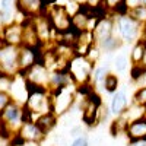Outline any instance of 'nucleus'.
Masks as SVG:
<instances>
[{
    "mask_svg": "<svg viewBox=\"0 0 146 146\" xmlns=\"http://www.w3.org/2000/svg\"><path fill=\"white\" fill-rule=\"evenodd\" d=\"M28 86V85H27ZM25 110L28 111L31 120H35L41 114L51 111V96L50 91L44 88L28 86V96L25 101Z\"/></svg>",
    "mask_w": 146,
    "mask_h": 146,
    "instance_id": "1",
    "label": "nucleus"
},
{
    "mask_svg": "<svg viewBox=\"0 0 146 146\" xmlns=\"http://www.w3.org/2000/svg\"><path fill=\"white\" fill-rule=\"evenodd\" d=\"M95 64H92L85 56H73L67 63V72L73 76L78 86L89 85V78Z\"/></svg>",
    "mask_w": 146,
    "mask_h": 146,
    "instance_id": "2",
    "label": "nucleus"
},
{
    "mask_svg": "<svg viewBox=\"0 0 146 146\" xmlns=\"http://www.w3.org/2000/svg\"><path fill=\"white\" fill-rule=\"evenodd\" d=\"M44 12H45L48 21H50L51 28H53L56 35L63 34V32H66L72 28V16L69 15V12L66 10L64 6L54 3V5H50V6H45Z\"/></svg>",
    "mask_w": 146,
    "mask_h": 146,
    "instance_id": "3",
    "label": "nucleus"
},
{
    "mask_svg": "<svg viewBox=\"0 0 146 146\" xmlns=\"http://www.w3.org/2000/svg\"><path fill=\"white\" fill-rule=\"evenodd\" d=\"M142 27L143 25H140L137 21H135L129 13L121 15L117 19V28H118L120 38L123 42H127V44H133L137 41V38L140 36Z\"/></svg>",
    "mask_w": 146,
    "mask_h": 146,
    "instance_id": "4",
    "label": "nucleus"
},
{
    "mask_svg": "<svg viewBox=\"0 0 146 146\" xmlns=\"http://www.w3.org/2000/svg\"><path fill=\"white\" fill-rule=\"evenodd\" d=\"M15 139H18L19 142H23V143L41 145L47 139V135L41 130V127L36 124L34 120H27L25 123L21 126V129L18 130Z\"/></svg>",
    "mask_w": 146,
    "mask_h": 146,
    "instance_id": "5",
    "label": "nucleus"
},
{
    "mask_svg": "<svg viewBox=\"0 0 146 146\" xmlns=\"http://www.w3.org/2000/svg\"><path fill=\"white\" fill-rule=\"evenodd\" d=\"M23 80L27 82L28 86H36L48 89V79H50V70H48L41 62L34 64L31 69H28L25 73L21 75Z\"/></svg>",
    "mask_w": 146,
    "mask_h": 146,
    "instance_id": "6",
    "label": "nucleus"
},
{
    "mask_svg": "<svg viewBox=\"0 0 146 146\" xmlns=\"http://www.w3.org/2000/svg\"><path fill=\"white\" fill-rule=\"evenodd\" d=\"M18 48L19 47L5 45L2 50H0V72H5L7 75H12V76L19 75Z\"/></svg>",
    "mask_w": 146,
    "mask_h": 146,
    "instance_id": "7",
    "label": "nucleus"
},
{
    "mask_svg": "<svg viewBox=\"0 0 146 146\" xmlns=\"http://www.w3.org/2000/svg\"><path fill=\"white\" fill-rule=\"evenodd\" d=\"M41 62V48H34L21 45L18 48V67L19 75L25 73L28 69H31L34 64Z\"/></svg>",
    "mask_w": 146,
    "mask_h": 146,
    "instance_id": "8",
    "label": "nucleus"
},
{
    "mask_svg": "<svg viewBox=\"0 0 146 146\" xmlns=\"http://www.w3.org/2000/svg\"><path fill=\"white\" fill-rule=\"evenodd\" d=\"M78 88V85L73 79V76L64 70H51L50 72V79H48V91H56L60 88Z\"/></svg>",
    "mask_w": 146,
    "mask_h": 146,
    "instance_id": "9",
    "label": "nucleus"
},
{
    "mask_svg": "<svg viewBox=\"0 0 146 146\" xmlns=\"http://www.w3.org/2000/svg\"><path fill=\"white\" fill-rule=\"evenodd\" d=\"M92 34H94V38H95V44H100L105 38L111 36L114 34V21H113V18H110L108 15L100 18L98 21H96L94 29H92Z\"/></svg>",
    "mask_w": 146,
    "mask_h": 146,
    "instance_id": "10",
    "label": "nucleus"
},
{
    "mask_svg": "<svg viewBox=\"0 0 146 146\" xmlns=\"http://www.w3.org/2000/svg\"><path fill=\"white\" fill-rule=\"evenodd\" d=\"M22 32H23V25L19 22H13L10 25L5 27L0 34H2L5 44L6 45H13V47H21L22 45Z\"/></svg>",
    "mask_w": 146,
    "mask_h": 146,
    "instance_id": "11",
    "label": "nucleus"
},
{
    "mask_svg": "<svg viewBox=\"0 0 146 146\" xmlns=\"http://www.w3.org/2000/svg\"><path fill=\"white\" fill-rule=\"evenodd\" d=\"M16 10L23 13L27 18H32L44 13L45 6L42 0H16Z\"/></svg>",
    "mask_w": 146,
    "mask_h": 146,
    "instance_id": "12",
    "label": "nucleus"
},
{
    "mask_svg": "<svg viewBox=\"0 0 146 146\" xmlns=\"http://www.w3.org/2000/svg\"><path fill=\"white\" fill-rule=\"evenodd\" d=\"M127 107H129V98H127L126 91L118 89L117 92H114L111 96V101H110V105H108L111 115L114 117L121 115L127 110Z\"/></svg>",
    "mask_w": 146,
    "mask_h": 146,
    "instance_id": "13",
    "label": "nucleus"
},
{
    "mask_svg": "<svg viewBox=\"0 0 146 146\" xmlns=\"http://www.w3.org/2000/svg\"><path fill=\"white\" fill-rule=\"evenodd\" d=\"M124 135L127 136L129 140H136V139H143L146 137V113L143 117L130 121L126 126Z\"/></svg>",
    "mask_w": 146,
    "mask_h": 146,
    "instance_id": "14",
    "label": "nucleus"
},
{
    "mask_svg": "<svg viewBox=\"0 0 146 146\" xmlns=\"http://www.w3.org/2000/svg\"><path fill=\"white\" fill-rule=\"evenodd\" d=\"M23 32H22V45L27 47H34V48H41V41L36 35V31L32 25L31 18H27L23 21Z\"/></svg>",
    "mask_w": 146,
    "mask_h": 146,
    "instance_id": "15",
    "label": "nucleus"
},
{
    "mask_svg": "<svg viewBox=\"0 0 146 146\" xmlns=\"http://www.w3.org/2000/svg\"><path fill=\"white\" fill-rule=\"evenodd\" d=\"M34 121L41 127V130L45 133L47 136L50 135V133L58 126V117H57L53 111H48V113H45V114H41L40 117H36Z\"/></svg>",
    "mask_w": 146,
    "mask_h": 146,
    "instance_id": "16",
    "label": "nucleus"
},
{
    "mask_svg": "<svg viewBox=\"0 0 146 146\" xmlns=\"http://www.w3.org/2000/svg\"><path fill=\"white\" fill-rule=\"evenodd\" d=\"M100 48H101V51L104 53H108V54H111L114 51H117L118 48L123 47V41H121L120 36H117L115 34H113L111 36H108V38H105L104 41H101L100 44H96Z\"/></svg>",
    "mask_w": 146,
    "mask_h": 146,
    "instance_id": "17",
    "label": "nucleus"
},
{
    "mask_svg": "<svg viewBox=\"0 0 146 146\" xmlns=\"http://www.w3.org/2000/svg\"><path fill=\"white\" fill-rule=\"evenodd\" d=\"M118 86H120V79H118V76L110 72L108 75H107V78H105V80H104V83H102V91H105V92H108V94L113 95L114 92L118 91Z\"/></svg>",
    "mask_w": 146,
    "mask_h": 146,
    "instance_id": "18",
    "label": "nucleus"
},
{
    "mask_svg": "<svg viewBox=\"0 0 146 146\" xmlns=\"http://www.w3.org/2000/svg\"><path fill=\"white\" fill-rule=\"evenodd\" d=\"M127 13L135 19V21H137L140 25H145L146 23V5H143V3H137V5H135L133 6Z\"/></svg>",
    "mask_w": 146,
    "mask_h": 146,
    "instance_id": "19",
    "label": "nucleus"
},
{
    "mask_svg": "<svg viewBox=\"0 0 146 146\" xmlns=\"http://www.w3.org/2000/svg\"><path fill=\"white\" fill-rule=\"evenodd\" d=\"M130 66V60L126 54H117L113 58V67L117 73H126Z\"/></svg>",
    "mask_w": 146,
    "mask_h": 146,
    "instance_id": "20",
    "label": "nucleus"
},
{
    "mask_svg": "<svg viewBox=\"0 0 146 146\" xmlns=\"http://www.w3.org/2000/svg\"><path fill=\"white\" fill-rule=\"evenodd\" d=\"M145 48H146V45H145L143 42H140V41L135 44V47L131 48L130 58H129L130 63H131V66L140 63V60H142V57H143V53H145Z\"/></svg>",
    "mask_w": 146,
    "mask_h": 146,
    "instance_id": "21",
    "label": "nucleus"
},
{
    "mask_svg": "<svg viewBox=\"0 0 146 146\" xmlns=\"http://www.w3.org/2000/svg\"><path fill=\"white\" fill-rule=\"evenodd\" d=\"M101 56H102V51H101V48L96 45V44H94V45L89 48V50L86 51V54H85V57H86L92 64H96V63H98L100 58H101Z\"/></svg>",
    "mask_w": 146,
    "mask_h": 146,
    "instance_id": "22",
    "label": "nucleus"
},
{
    "mask_svg": "<svg viewBox=\"0 0 146 146\" xmlns=\"http://www.w3.org/2000/svg\"><path fill=\"white\" fill-rule=\"evenodd\" d=\"M13 79H15V76L7 75L5 72H0V91L9 92L12 88V83H13Z\"/></svg>",
    "mask_w": 146,
    "mask_h": 146,
    "instance_id": "23",
    "label": "nucleus"
},
{
    "mask_svg": "<svg viewBox=\"0 0 146 146\" xmlns=\"http://www.w3.org/2000/svg\"><path fill=\"white\" fill-rule=\"evenodd\" d=\"M15 13L16 12H5V10L0 9V31L5 27L15 22Z\"/></svg>",
    "mask_w": 146,
    "mask_h": 146,
    "instance_id": "24",
    "label": "nucleus"
},
{
    "mask_svg": "<svg viewBox=\"0 0 146 146\" xmlns=\"http://www.w3.org/2000/svg\"><path fill=\"white\" fill-rule=\"evenodd\" d=\"M133 104L145 107V104H146V86L137 88L135 91V94H133Z\"/></svg>",
    "mask_w": 146,
    "mask_h": 146,
    "instance_id": "25",
    "label": "nucleus"
},
{
    "mask_svg": "<svg viewBox=\"0 0 146 146\" xmlns=\"http://www.w3.org/2000/svg\"><path fill=\"white\" fill-rule=\"evenodd\" d=\"M13 101V98H12V95L9 92H3L0 91V114H2L5 111V108Z\"/></svg>",
    "mask_w": 146,
    "mask_h": 146,
    "instance_id": "26",
    "label": "nucleus"
},
{
    "mask_svg": "<svg viewBox=\"0 0 146 146\" xmlns=\"http://www.w3.org/2000/svg\"><path fill=\"white\" fill-rule=\"evenodd\" d=\"M69 146H91V140L89 136L85 133V135L76 137V139H72V142L69 143Z\"/></svg>",
    "mask_w": 146,
    "mask_h": 146,
    "instance_id": "27",
    "label": "nucleus"
},
{
    "mask_svg": "<svg viewBox=\"0 0 146 146\" xmlns=\"http://www.w3.org/2000/svg\"><path fill=\"white\" fill-rule=\"evenodd\" d=\"M0 9L5 12H16V0H0Z\"/></svg>",
    "mask_w": 146,
    "mask_h": 146,
    "instance_id": "28",
    "label": "nucleus"
},
{
    "mask_svg": "<svg viewBox=\"0 0 146 146\" xmlns=\"http://www.w3.org/2000/svg\"><path fill=\"white\" fill-rule=\"evenodd\" d=\"M82 135H85L82 124H75V126L69 127V135H67V136H69L70 139H76V137H79V136H82Z\"/></svg>",
    "mask_w": 146,
    "mask_h": 146,
    "instance_id": "29",
    "label": "nucleus"
},
{
    "mask_svg": "<svg viewBox=\"0 0 146 146\" xmlns=\"http://www.w3.org/2000/svg\"><path fill=\"white\" fill-rule=\"evenodd\" d=\"M133 83H135V85H136L137 88L146 86V70H145V72L142 73V75L139 76V79H137V80H135V82H133Z\"/></svg>",
    "mask_w": 146,
    "mask_h": 146,
    "instance_id": "30",
    "label": "nucleus"
},
{
    "mask_svg": "<svg viewBox=\"0 0 146 146\" xmlns=\"http://www.w3.org/2000/svg\"><path fill=\"white\" fill-rule=\"evenodd\" d=\"M127 146H146V137L136 139V140H129Z\"/></svg>",
    "mask_w": 146,
    "mask_h": 146,
    "instance_id": "31",
    "label": "nucleus"
},
{
    "mask_svg": "<svg viewBox=\"0 0 146 146\" xmlns=\"http://www.w3.org/2000/svg\"><path fill=\"white\" fill-rule=\"evenodd\" d=\"M139 66H140L142 69H145V70H146V48H145V53H143V57H142V60H140Z\"/></svg>",
    "mask_w": 146,
    "mask_h": 146,
    "instance_id": "32",
    "label": "nucleus"
},
{
    "mask_svg": "<svg viewBox=\"0 0 146 146\" xmlns=\"http://www.w3.org/2000/svg\"><path fill=\"white\" fill-rule=\"evenodd\" d=\"M42 3H44V6H50V5L56 3V0H42Z\"/></svg>",
    "mask_w": 146,
    "mask_h": 146,
    "instance_id": "33",
    "label": "nucleus"
},
{
    "mask_svg": "<svg viewBox=\"0 0 146 146\" xmlns=\"http://www.w3.org/2000/svg\"><path fill=\"white\" fill-rule=\"evenodd\" d=\"M6 44H5V40H3V36H2V34H0V50H2V48L5 47Z\"/></svg>",
    "mask_w": 146,
    "mask_h": 146,
    "instance_id": "34",
    "label": "nucleus"
},
{
    "mask_svg": "<svg viewBox=\"0 0 146 146\" xmlns=\"http://www.w3.org/2000/svg\"><path fill=\"white\" fill-rule=\"evenodd\" d=\"M142 3H143V5H146V0H142Z\"/></svg>",
    "mask_w": 146,
    "mask_h": 146,
    "instance_id": "35",
    "label": "nucleus"
},
{
    "mask_svg": "<svg viewBox=\"0 0 146 146\" xmlns=\"http://www.w3.org/2000/svg\"><path fill=\"white\" fill-rule=\"evenodd\" d=\"M143 27H145V29H146V23H145V25H143Z\"/></svg>",
    "mask_w": 146,
    "mask_h": 146,
    "instance_id": "36",
    "label": "nucleus"
},
{
    "mask_svg": "<svg viewBox=\"0 0 146 146\" xmlns=\"http://www.w3.org/2000/svg\"><path fill=\"white\" fill-rule=\"evenodd\" d=\"M145 110H146V104H145Z\"/></svg>",
    "mask_w": 146,
    "mask_h": 146,
    "instance_id": "37",
    "label": "nucleus"
}]
</instances>
